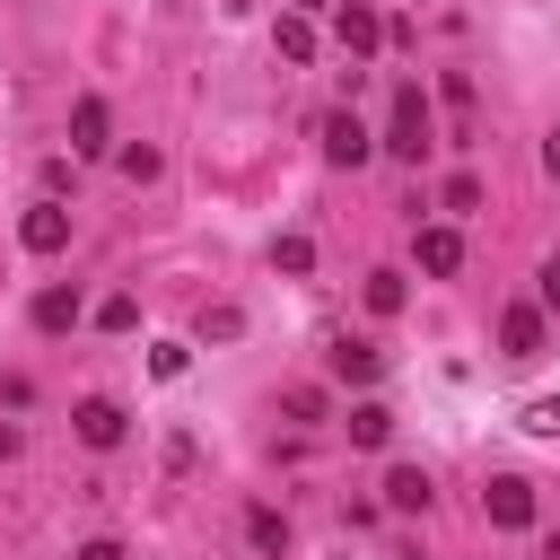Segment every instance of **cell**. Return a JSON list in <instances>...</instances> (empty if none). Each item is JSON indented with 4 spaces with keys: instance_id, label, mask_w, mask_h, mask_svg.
Here are the masks:
<instances>
[{
    "instance_id": "7402d4cb",
    "label": "cell",
    "mask_w": 560,
    "mask_h": 560,
    "mask_svg": "<svg viewBox=\"0 0 560 560\" xmlns=\"http://www.w3.org/2000/svg\"><path fill=\"white\" fill-rule=\"evenodd\" d=\"M184 359H192L184 341H158V350H149V376H166V385H175V376H184Z\"/></svg>"
},
{
    "instance_id": "484cf974",
    "label": "cell",
    "mask_w": 560,
    "mask_h": 560,
    "mask_svg": "<svg viewBox=\"0 0 560 560\" xmlns=\"http://www.w3.org/2000/svg\"><path fill=\"white\" fill-rule=\"evenodd\" d=\"M79 560H131V551H122V542H105V534H96V542H79Z\"/></svg>"
},
{
    "instance_id": "4316f807",
    "label": "cell",
    "mask_w": 560,
    "mask_h": 560,
    "mask_svg": "<svg viewBox=\"0 0 560 560\" xmlns=\"http://www.w3.org/2000/svg\"><path fill=\"white\" fill-rule=\"evenodd\" d=\"M542 175H551V184H560V131H551V140H542Z\"/></svg>"
},
{
    "instance_id": "7a4b0ae2",
    "label": "cell",
    "mask_w": 560,
    "mask_h": 560,
    "mask_svg": "<svg viewBox=\"0 0 560 560\" xmlns=\"http://www.w3.org/2000/svg\"><path fill=\"white\" fill-rule=\"evenodd\" d=\"M481 516L508 525V534H525V525H534V481H525V472H499V481L481 490Z\"/></svg>"
},
{
    "instance_id": "ffe728a7",
    "label": "cell",
    "mask_w": 560,
    "mask_h": 560,
    "mask_svg": "<svg viewBox=\"0 0 560 560\" xmlns=\"http://www.w3.org/2000/svg\"><path fill=\"white\" fill-rule=\"evenodd\" d=\"M96 324H105V332H131V324H140V298H105Z\"/></svg>"
},
{
    "instance_id": "3957f363",
    "label": "cell",
    "mask_w": 560,
    "mask_h": 560,
    "mask_svg": "<svg viewBox=\"0 0 560 560\" xmlns=\"http://www.w3.org/2000/svg\"><path fill=\"white\" fill-rule=\"evenodd\" d=\"M315 131H324V158H332V166H368V158H376V131H368L359 114H324Z\"/></svg>"
},
{
    "instance_id": "cb8c5ba5",
    "label": "cell",
    "mask_w": 560,
    "mask_h": 560,
    "mask_svg": "<svg viewBox=\"0 0 560 560\" xmlns=\"http://www.w3.org/2000/svg\"><path fill=\"white\" fill-rule=\"evenodd\" d=\"M122 175L131 184H158V149H122Z\"/></svg>"
},
{
    "instance_id": "ac0fdd59",
    "label": "cell",
    "mask_w": 560,
    "mask_h": 560,
    "mask_svg": "<svg viewBox=\"0 0 560 560\" xmlns=\"http://www.w3.org/2000/svg\"><path fill=\"white\" fill-rule=\"evenodd\" d=\"M280 411L306 429V420H324V394H315V385H289V394H280Z\"/></svg>"
},
{
    "instance_id": "5b68a950",
    "label": "cell",
    "mask_w": 560,
    "mask_h": 560,
    "mask_svg": "<svg viewBox=\"0 0 560 560\" xmlns=\"http://www.w3.org/2000/svg\"><path fill=\"white\" fill-rule=\"evenodd\" d=\"M18 245H26V254H61V245H70V210H61V201H35V210L18 219Z\"/></svg>"
},
{
    "instance_id": "9a60e30c",
    "label": "cell",
    "mask_w": 560,
    "mask_h": 560,
    "mask_svg": "<svg viewBox=\"0 0 560 560\" xmlns=\"http://www.w3.org/2000/svg\"><path fill=\"white\" fill-rule=\"evenodd\" d=\"M271 44H280V61H298V70L315 61V26H306V18H280V26H271Z\"/></svg>"
},
{
    "instance_id": "44dd1931",
    "label": "cell",
    "mask_w": 560,
    "mask_h": 560,
    "mask_svg": "<svg viewBox=\"0 0 560 560\" xmlns=\"http://www.w3.org/2000/svg\"><path fill=\"white\" fill-rule=\"evenodd\" d=\"M236 332H245L236 306H210V315H201V341H236Z\"/></svg>"
},
{
    "instance_id": "d6986e66",
    "label": "cell",
    "mask_w": 560,
    "mask_h": 560,
    "mask_svg": "<svg viewBox=\"0 0 560 560\" xmlns=\"http://www.w3.org/2000/svg\"><path fill=\"white\" fill-rule=\"evenodd\" d=\"M525 429H534V438H560V394H534V402H525Z\"/></svg>"
},
{
    "instance_id": "277c9868",
    "label": "cell",
    "mask_w": 560,
    "mask_h": 560,
    "mask_svg": "<svg viewBox=\"0 0 560 560\" xmlns=\"http://www.w3.org/2000/svg\"><path fill=\"white\" fill-rule=\"evenodd\" d=\"M332 35H341V52H350V61H368V52L385 44V18H376L368 0H341V18H332Z\"/></svg>"
},
{
    "instance_id": "52a82bcc",
    "label": "cell",
    "mask_w": 560,
    "mask_h": 560,
    "mask_svg": "<svg viewBox=\"0 0 560 560\" xmlns=\"http://www.w3.org/2000/svg\"><path fill=\"white\" fill-rule=\"evenodd\" d=\"M499 359H542V306H508L499 315Z\"/></svg>"
},
{
    "instance_id": "8fae6325",
    "label": "cell",
    "mask_w": 560,
    "mask_h": 560,
    "mask_svg": "<svg viewBox=\"0 0 560 560\" xmlns=\"http://www.w3.org/2000/svg\"><path fill=\"white\" fill-rule=\"evenodd\" d=\"M376 368H385V350H376V341H350V332L332 341V376H341V385H368Z\"/></svg>"
},
{
    "instance_id": "7c38bea8",
    "label": "cell",
    "mask_w": 560,
    "mask_h": 560,
    "mask_svg": "<svg viewBox=\"0 0 560 560\" xmlns=\"http://www.w3.org/2000/svg\"><path fill=\"white\" fill-rule=\"evenodd\" d=\"M341 429H350V446H385V438H394V411H385V402H350Z\"/></svg>"
},
{
    "instance_id": "4fadbf2b",
    "label": "cell",
    "mask_w": 560,
    "mask_h": 560,
    "mask_svg": "<svg viewBox=\"0 0 560 560\" xmlns=\"http://www.w3.org/2000/svg\"><path fill=\"white\" fill-rule=\"evenodd\" d=\"M271 271L306 280V271H315V236H298V228H289V236H271Z\"/></svg>"
},
{
    "instance_id": "30bf717a",
    "label": "cell",
    "mask_w": 560,
    "mask_h": 560,
    "mask_svg": "<svg viewBox=\"0 0 560 560\" xmlns=\"http://www.w3.org/2000/svg\"><path fill=\"white\" fill-rule=\"evenodd\" d=\"M385 508H394V516H429V472H420V464H394V472H385Z\"/></svg>"
},
{
    "instance_id": "8992f818",
    "label": "cell",
    "mask_w": 560,
    "mask_h": 560,
    "mask_svg": "<svg viewBox=\"0 0 560 560\" xmlns=\"http://www.w3.org/2000/svg\"><path fill=\"white\" fill-rule=\"evenodd\" d=\"M70 420H79V438H88V446H122V429H131V411H122L114 394H88Z\"/></svg>"
},
{
    "instance_id": "5bb4252c",
    "label": "cell",
    "mask_w": 560,
    "mask_h": 560,
    "mask_svg": "<svg viewBox=\"0 0 560 560\" xmlns=\"http://www.w3.org/2000/svg\"><path fill=\"white\" fill-rule=\"evenodd\" d=\"M79 324V289H44L35 298V332H70Z\"/></svg>"
},
{
    "instance_id": "e0dca14e",
    "label": "cell",
    "mask_w": 560,
    "mask_h": 560,
    "mask_svg": "<svg viewBox=\"0 0 560 560\" xmlns=\"http://www.w3.org/2000/svg\"><path fill=\"white\" fill-rule=\"evenodd\" d=\"M402 271H368V315H402Z\"/></svg>"
},
{
    "instance_id": "83f0119b",
    "label": "cell",
    "mask_w": 560,
    "mask_h": 560,
    "mask_svg": "<svg viewBox=\"0 0 560 560\" xmlns=\"http://www.w3.org/2000/svg\"><path fill=\"white\" fill-rule=\"evenodd\" d=\"M298 9H315V0H298Z\"/></svg>"
},
{
    "instance_id": "6da1fadb",
    "label": "cell",
    "mask_w": 560,
    "mask_h": 560,
    "mask_svg": "<svg viewBox=\"0 0 560 560\" xmlns=\"http://www.w3.org/2000/svg\"><path fill=\"white\" fill-rule=\"evenodd\" d=\"M385 158H402V166H420L429 149H438V122H429V96H420V79H402L394 88V114H385V140H376Z\"/></svg>"
},
{
    "instance_id": "d4e9b609",
    "label": "cell",
    "mask_w": 560,
    "mask_h": 560,
    "mask_svg": "<svg viewBox=\"0 0 560 560\" xmlns=\"http://www.w3.org/2000/svg\"><path fill=\"white\" fill-rule=\"evenodd\" d=\"M534 280H542V306H551V315H560V254H551V262H542V271H534Z\"/></svg>"
},
{
    "instance_id": "603a6c76",
    "label": "cell",
    "mask_w": 560,
    "mask_h": 560,
    "mask_svg": "<svg viewBox=\"0 0 560 560\" xmlns=\"http://www.w3.org/2000/svg\"><path fill=\"white\" fill-rule=\"evenodd\" d=\"M446 210H481V175H446Z\"/></svg>"
},
{
    "instance_id": "ba28073f",
    "label": "cell",
    "mask_w": 560,
    "mask_h": 560,
    "mask_svg": "<svg viewBox=\"0 0 560 560\" xmlns=\"http://www.w3.org/2000/svg\"><path fill=\"white\" fill-rule=\"evenodd\" d=\"M105 131H114V122H105V96H79V105H70V149H79V158H105Z\"/></svg>"
},
{
    "instance_id": "2e32d148",
    "label": "cell",
    "mask_w": 560,
    "mask_h": 560,
    "mask_svg": "<svg viewBox=\"0 0 560 560\" xmlns=\"http://www.w3.org/2000/svg\"><path fill=\"white\" fill-rule=\"evenodd\" d=\"M245 534H254V551H289V516L280 508H245Z\"/></svg>"
},
{
    "instance_id": "9c48e42d",
    "label": "cell",
    "mask_w": 560,
    "mask_h": 560,
    "mask_svg": "<svg viewBox=\"0 0 560 560\" xmlns=\"http://www.w3.org/2000/svg\"><path fill=\"white\" fill-rule=\"evenodd\" d=\"M411 254H420V271H438V280H446V271H464V236H455V228H420V236H411Z\"/></svg>"
}]
</instances>
